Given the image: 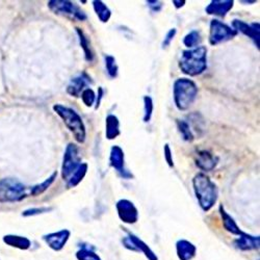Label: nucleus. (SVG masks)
Instances as JSON below:
<instances>
[{"label": "nucleus", "mask_w": 260, "mask_h": 260, "mask_svg": "<svg viewBox=\"0 0 260 260\" xmlns=\"http://www.w3.org/2000/svg\"><path fill=\"white\" fill-rule=\"evenodd\" d=\"M57 177H58V172L52 173L45 181H43L42 183L37 184L34 187H32L31 190H30V194L32 196H34V197L39 196V195H42L43 193H45V191L52 185V183L56 181Z\"/></svg>", "instance_id": "obj_26"}, {"label": "nucleus", "mask_w": 260, "mask_h": 260, "mask_svg": "<svg viewBox=\"0 0 260 260\" xmlns=\"http://www.w3.org/2000/svg\"><path fill=\"white\" fill-rule=\"evenodd\" d=\"M75 30H76V34H77V37H78V40H79L80 47L83 48V50H84L86 61L89 62V63L94 62V60H95V52L93 50L90 38L88 37V35L83 30L79 29V27H76Z\"/></svg>", "instance_id": "obj_18"}, {"label": "nucleus", "mask_w": 260, "mask_h": 260, "mask_svg": "<svg viewBox=\"0 0 260 260\" xmlns=\"http://www.w3.org/2000/svg\"><path fill=\"white\" fill-rule=\"evenodd\" d=\"M53 111L64 122V124L68 128L78 144H84L87 140V128L81 116L73 109L64 104H54Z\"/></svg>", "instance_id": "obj_3"}, {"label": "nucleus", "mask_w": 260, "mask_h": 260, "mask_svg": "<svg viewBox=\"0 0 260 260\" xmlns=\"http://www.w3.org/2000/svg\"><path fill=\"white\" fill-rule=\"evenodd\" d=\"M108 161L109 166L115 171H117V173L123 178V179H132V173L125 168V154L120 146L115 145L111 148Z\"/></svg>", "instance_id": "obj_9"}, {"label": "nucleus", "mask_w": 260, "mask_h": 260, "mask_svg": "<svg viewBox=\"0 0 260 260\" xmlns=\"http://www.w3.org/2000/svg\"><path fill=\"white\" fill-rule=\"evenodd\" d=\"M232 29L237 34L241 33L242 35L250 38L256 47L259 49L260 47V24L258 22L247 23L242 20H233L232 21Z\"/></svg>", "instance_id": "obj_11"}, {"label": "nucleus", "mask_w": 260, "mask_h": 260, "mask_svg": "<svg viewBox=\"0 0 260 260\" xmlns=\"http://www.w3.org/2000/svg\"><path fill=\"white\" fill-rule=\"evenodd\" d=\"M30 190L22 182L14 178L0 179V202L12 203L19 202L26 198Z\"/></svg>", "instance_id": "obj_5"}, {"label": "nucleus", "mask_w": 260, "mask_h": 260, "mask_svg": "<svg viewBox=\"0 0 260 260\" xmlns=\"http://www.w3.org/2000/svg\"><path fill=\"white\" fill-rule=\"evenodd\" d=\"M92 5L98 19L102 23H107L112 17V11L109 10V8L101 0H94Z\"/></svg>", "instance_id": "obj_23"}, {"label": "nucleus", "mask_w": 260, "mask_h": 260, "mask_svg": "<svg viewBox=\"0 0 260 260\" xmlns=\"http://www.w3.org/2000/svg\"><path fill=\"white\" fill-rule=\"evenodd\" d=\"M104 64H105V70L107 72V75L112 79L117 78L119 74V66L117 64L116 58L111 56V54H106L104 57Z\"/></svg>", "instance_id": "obj_28"}, {"label": "nucleus", "mask_w": 260, "mask_h": 260, "mask_svg": "<svg viewBox=\"0 0 260 260\" xmlns=\"http://www.w3.org/2000/svg\"><path fill=\"white\" fill-rule=\"evenodd\" d=\"M177 254L180 260H190L196 255V247L195 245L185 239L178 240L176 243Z\"/></svg>", "instance_id": "obj_20"}, {"label": "nucleus", "mask_w": 260, "mask_h": 260, "mask_svg": "<svg viewBox=\"0 0 260 260\" xmlns=\"http://www.w3.org/2000/svg\"><path fill=\"white\" fill-rule=\"evenodd\" d=\"M163 155H165V160L168 163L170 168H174V159H173V152L170 145L167 143L163 146Z\"/></svg>", "instance_id": "obj_33"}, {"label": "nucleus", "mask_w": 260, "mask_h": 260, "mask_svg": "<svg viewBox=\"0 0 260 260\" xmlns=\"http://www.w3.org/2000/svg\"><path fill=\"white\" fill-rule=\"evenodd\" d=\"M241 4H255L256 2H255V0H253V2H240Z\"/></svg>", "instance_id": "obj_38"}, {"label": "nucleus", "mask_w": 260, "mask_h": 260, "mask_svg": "<svg viewBox=\"0 0 260 260\" xmlns=\"http://www.w3.org/2000/svg\"><path fill=\"white\" fill-rule=\"evenodd\" d=\"M116 208L120 220L126 224H134L139 220V210L133 202L128 199H121L117 202Z\"/></svg>", "instance_id": "obj_10"}, {"label": "nucleus", "mask_w": 260, "mask_h": 260, "mask_svg": "<svg viewBox=\"0 0 260 260\" xmlns=\"http://www.w3.org/2000/svg\"><path fill=\"white\" fill-rule=\"evenodd\" d=\"M127 233H128V236H126L124 239H123V242H124L126 248L133 250V251L143 252L148 257L149 260H157L156 255L151 250H150V248L143 240H141L138 236H135L134 234L130 233V232H127Z\"/></svg>", "instance_id": "obj_14"}, {"label": "nucleus", "mask_w": 260, "mask_h": 260, "mask_svg": "<svg viewBox=\"0 0 260 260\" xmlns=\"http://www.w3.org/2000/svg\"><path fill=\"white\" fill-rule=\"evenodd\" d=\"M233 6V0H212V2L205 8V12H206L208 15L224 18L232 10Z\"/></svg>", "instance_id": "obj_16"}, {"label": "nucleus", "mask_w": 260, "mask_h": 260, "mask_svg": "<svg viewBox=\"0 0 260 260\" xmlns=\"http://www.w3.org/2000/svg\"><path fill=\"white\" fill-rule=\"evenodd\" d=\"M147 7L153 13H159L163 8V3L159 0H147Z\"/></svg>", "instance_id": "obj_35"}, {"label": "nucleus", "mask_w": 260, "mask_h": 260, "mask_svg": "<svg viewBox=\"0 0 260 260\" xmlns=\"http://www.w3.org/2000/svg\"><path fill=\"white\" fill-rule=\"evenodd\" d=\"M52 210L51 207H37V208H30L23 211L22 215L23 216H31V215H37L41 213H45Z\"/></svg>", "instance_id": "obj_34"}, {"label": "nucleus", "mask_w": 260, "mask_h": 260, "mask_svg": "<svg viewBox=\"0 0 260 260\" xmlns=\"http://www.w3.org/2000/svg\"><path fill=\"white\" fill-rule=\"evenodd\" d=\"M172 4L174 5L175 9L179 10V9H181V8H183L185 6L186 2H185V0H173Z\"/></svg>", "instance_id": "obj_37"}, {"label": "nucleus", "mask_w": 260, "mask_h": 260, "mask_svg": "<svg viewBox=\"0 0 260 260\" xmlns=\"http://www.w3.org/2000/svg\"><path fill=\"white\" fill-rule=\"evenodd\" d=\"M89 165L87 162H81V165L78 167V169L72 174V176L69 178V180L67 181V187L68 188H74L76 187L81 181L85 179V177L88 173Z\"/></svg>", "instance_id": "obj_22"}, {"label": "nucleus", "mask_w": 260, "mask_h": 260, "mask_svg": "<svg viewBox=\"0 0 260 260\" xmlns=\"http://www.w3.org/2000/svg\"><path fill=\"white\" fill-rule=\"evenodd\" d=\"M198 96V86L186 77L177 78L173 85L174 103L180 112H185L194 104Z\"/></svg>", "instance_id": "obj_4"}, {"label": "nucleus", "mask_w": 260, "mask_h": 260, "mask_svg": "<svg viewBox=\"0 0 260 260\" xmlns=\"http://www.w3.org/2000/svg\"><path fill=\"white\" fill-rule=\"evenodd\" d=\"M195 163L197 168L201 171L211 172L216 168L218 163V158L210 151H208V150H200V151L196 153Z\"/></svg>", "instance_id": "obj_13"}, {"label": "nucleus", "mask_w": 260, "mask_h": 260, "mask_svg": "<svg viewBox=\"0 0 260 260\" xmlns=\"http://www.w3.org/2000/svg\"><path fill=\"white\" fill-rule=\"evenodd\" d=\"M76 257L78 260H101L100 257L88 245H83V248L76 253Z\"/></svg>", "instance_id": "obj_30"}, {"label": "nucleus", "mask_w": 260, "mask_h": 260, "mask_svg": "<svg viewBox=\"0 0 260 260\" xmlns=\"http://www.w3.org/2000/svg\"><path fill=\"white\" fill-rule=\"evenodd\" d=\"M47 5L49 10L57 14V15L79 22H85L88 20L86 12L81 10L75 3L69 2V0H50Z\"/></svg>", "instance_id": "obj_6"}, {"label": "nucleus", "mask_w": 260, "mask_h": 260, "mask_svg": "<svg viewBox=\"0 0 260 260\" xmlns=\"http://www.w3.org/2000/svg\"><path fill=\"white\" fill-rule=\"evenodd\" d=\"M176 125H177L178 131H179V133L182 136L183 141L191 143L196 139L195 133L193 130H191L190 125L188 124V122L186 120H180V119L176 120Z\"/></svg>", "instance_id": "obj_25"}, {"label": "nucleus", "mask_w": 260, "mask_h": 260, "mask_svg": "<svg viewBox=\"0 0 260 260\" xmlns=\"http://www.w3.org/2000/svg\"><path fill=\"white\" fill-rule=\"evenodd\" d=\"M80 98L87 107H92L96 101V93L93 89L87 88L80 94Z\"/></svg>", "instance_id": "obj_31"}, {"label": "nucleus", "mask_w": 260, "mask_h": 260, "mask_svg": "<svg viewBox=\"0 0 260 260\" xmlns=\"http://www.w3.org/2000/svg\"><path fill=\"white\" fill-rule=\"evenodd\" d=\"M71 232L67 229L53 232V233H49L47 235L43 236V239L46 241V243L54 251L62 250L65 244L67 243L68 239L70 237Z\"/></svg>", "instance_id": "obj_15"}, {"label": "nucleus", "mask_w": 260, "mask_h": 260, "mask_svg": "<svg viewBox=\"0 0 260 260\" xmlns=\"http://www.w3.org/2000/svg\"><path fill=\"white\" fill-rule=\"evenodd\" d=\"M207 52L206 46L183 50L178 63L181 72L189 77L203 74L207 69Z\"/></svg>", "instance_id": "obj_1"}, {"label": "nucleus", "mask_w": 260, "mask_h": 260, "mask_svg": "<svg viewBox=\"0 0 260 260\" xmlns=\"http://www.w3.org/2000/svg\"><path fill=\"white\" fill-rule=\"evenodd\" d=\"M202 42V38H201V34L199 31L194 30L190 31L187 35L184 36L183 38V45L188 48V49H193L198 47Z\"/></svg>", "instance_id": "obj_27"}, {"label": "nucleus", "mask_w": 260, "mask_h": 260, "mask_svg": "<svg viewBox=\"0 0 260 260\" xmlns=\"http://www.w3.org/2000/svg\"><path fill=\"white\" fill-rule=\"evenodd\" d=\"M104 94H105L104 89L102 87H99L98 88V92H97V94H96V101H95V108L96 109H98L100 107L101 101H102V99L104 97Z\"/></svg>", "instance_id": "obj_36"}, {"label": "nucleus", "mask_w": 260, "mask_h": 260, "mask_svg": "<svg viewBox=\"0 0 260 260\" xmlns=\"http://www.w3.org/2000/svg\"><path fill=\"white\" fill-rule=\"evenodd\" d=\"M143 102H144V116H143V121L144 123H149L152 119L153 112H154V102L151 96H144L143 97Z\"/></svg>", "instance_id": "obj_29"}, {"label": "nucleus", "mask_w": 260, "mask_h": 260, "mask_svg": "<svg viewBox=\"0 0 260 260\" xmlns=\"http://www.w3.org/2000/svg\"><path fill=\"white\" fill-rule=\"evenodd\" d=\"M81 165V157L79 154V147L74 143H69L66 147L63 163H62V178L68 181L72 174Z\"/></svg>", "instance_id": "obj_7"}, {"label": "nucleus", "mask_w": 260, "mask_h": 260, "mask_svg": "<svg viewBox=\"0 0 260 260\" xmlns=\"http://www.w3.org/2000/svg\"><path fill=\"white\" fill-rule=\"evenodd\" d=\"M218 211H220L221 217H222V222H223V226L224 228L230 232L231 234L233 235H237L239 236L240 234H242V231L239 229V227L237 226V224L235 223L234 218L232 217L224 208L223 205L221 204L220 207H218Z\"/></svg>", "instance_id": "obj_21"}, {"label": "nucleus", "mask_w": 260, "mask_h": 260, "mask_svg": "<svg viewBox=\"0 0 260 260\" xmlns=\"http://www.w3.org/2000/svg\"><path fill=\"white\" fill-rule=\"evenodd\" d=\"M237 36V33L226 23L213 19L209 24V36L208 42L212 46H216L232 40Z\"/></svg>", "instance_id": "obj_8"}, {"label": "nucleus", "mask_w": 260, "mask_h": 260, "mask_svg": "<svg viewBox=\"0 0 260 260\" xmlns=\"http://www.w3.org/2000/svg\"><path fill=\"white\" fill-rule=\"evenodd\" d=\"M93 84L94 81L92 77L87 72L84 71L71 79L69 85L67 87V93L69 94L71 97L78 98L80 97V94L83 93V91L87 89L88 86Z\"/></svg>", "instance_id": "obj_12"}, {"label": "nucleus", "mask_w": 260, "mask_h": 260, "mask_svg": "<svg viewBox=\"0 0 260 260\" xmlns=\"http://www.w3.org/2000/svg\"><path fill=\"white\" fill-rule=\"evenodd\" d=\"M193 188L200 207L204 211H209L217 201L218 189L216 184L204 173H198L194 176Z\"/></svg>", "instance_id": "obj_2"}, {"label": "nucleus", "mask_w": 260, "mask_h": 260, "mask_svg": "<svg viewBox=\"0 0 260 260\" xmlns=\"http://www.w3.org/2000/svg\"><path fill=\"white\" fill-rule=\"evenodd\" d=\"M235 247L242 250H255L259 248V237L258 236H252L250 234L244 233L242 232V234L238 236V238L234 241Z\"/></svg>", "instance_id": "obj_19"}, {"label": "nucleus", "mask_w": 260, "mask_h": 260, "mask_svg": "<svg viewBox=\"0 0 260 260\" xmlns=\"http://www.w3.org/2000/svg\"><path fill=\"white\" fill-rule=\"evenodd\" d=\"M4 241L14 248H18L20 250H27L31 247V240L26 237L19 235H6L4 237Z\"/></svg>", "instance_id": "obj_24"}, {"label": "nucleus", "mask_w": 260, "mask_h": 260, "mask_svg": "<svg viewBox=\"0 0 260 260\" xmlns=\"http://www.w3.org/2000/svg\"><path fill=\"white\" fill-rule=\"evenodd\" d=\"M176 35H177V30H176V29H171V30L167 33V35L165 36V38H163V41H162V43H161V47H162L163 49L168 48V47L171 45V43L173 42V40L175 39Z\"/></svg>", "instance_id": "obj_32"}, {"label": "nucleus", "mask_w": 260, "mask_h": 260, "mask_svg": "<svg viewBox=\"0 0 260 260\" xmlns=\"http://www.w3.org/2000/svg\"><path fill=\"white\" fill-rule=\"evenodd\" d=\"M120 134L121 129L119 118L114 114L107 115L105 119V138L108 141H113L116 140Z\"/></svg>", "instance_id": "obj_17"}]
</instances>
